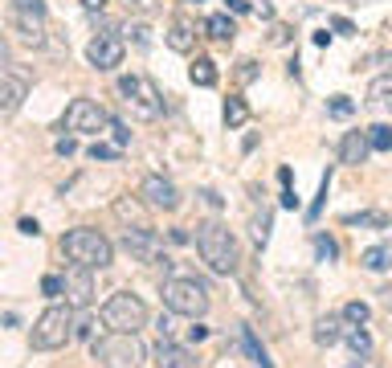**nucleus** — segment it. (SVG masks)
<instances>
[{"label": "nucleus", "instance_id": "obj_35", "mask_svg": "<svg viewBox=\"0 0 392 368\" xmlns=\"http://www.w3.org/2000/svg\"><path fill=\"white\" fill-rule=\"evenodd\" d=\"M94 319H74V335H82V340H94Z\"/></svg>", "mask_w": 392, "mask_h": 368}, {"label": "nucleus", "instance_id": "obj_23", "mask_svg": "<svg viewBox=\"0 0 392 368\" xmlns=\"http://www.w3.org/2000/svg\"><path fill=\"white\" fill-rule=\"evenodd\" d=\"M241 348L249 352V360H254L258 368H274V364H270V356H266V348L254 340V332H249V328H241Z\"/></svg>", "mask_w": 392, "mask_h": 368}, {"label": "nucleus", "instance_id": "obj_19", "mask_svg": "<svg viewBox=\"0 0 392 368\" xmlns=\"http://www.w3.org/2000/svg\"><path fill=\"white\" fill-rule=\"evenodd\" d=\"M359 266L372 270V274H384L392 266V246H372V250L359 254Z\"/></svg>", "mask_w": 392, "mask_h": 368}, {"label": "nucleus", "instance_id": "obj_39", "mask_svg": "<svg viewBox=\"0 0 392 368\" xmlns=\"http://www.w3.org/2000/svg\"><path fill=\"white\" fill-rule=\"evenodd\" d=\"M74 148H78L74 139H58V156H74Z\"/></svg>", "mask_w": 392, "mask_h": 368}, {"label": "nucleus", "instance_id": "obj_29", "mask_svg": "<svg viewBox=\"0 0 392 368\" xmlns=\"http://www.w3.org/2000/svg\"><path fill=\"white\" fill-rule=\"evenodd\" d=\"M254 242L258 246L270 242V209H261V217H254Z\"/></svg>", "mask_w": 392, "mask_h": 368}, {"label": "nucleus", "instance_id": "obj_9", "mask_svg": "<svg viewBox=\"0 0 392 368\" xmlns=\"http://www.w3.org/2000/svg\"><path fill=\"white\" fill-rule=\"evenodd\" d=\"M107 123H111V115L94 99H74L65 107V119H62V127L74 135H98V131H107Z\"/></svg>", "mask_w": 392, "mask_h": 368}, {"label": "nucleus", "instance_id": "obj_30", "mask_svg": "<svg viewBox=\"0 0 392 368\" xmlns=\"http://www.w3.org/2000/svg\"><path fill=\"white\" fill-rule=\"evenodd\" d=\"M315 254H319L323 262H335V258H339V246H335L331 237H315Z\"/></svg>", "mask_w": 392, "mask_h": 368}, {"label": "nucleus", "instance_id": "obj_34", "mask_svg": "<svg viewBox=\"0 0 392 368\" xmlns=\"http://www.w3.org/2000/svg\"><path fill=\"white\" fill-rule=\"evenodd\" d=\"M41 291H45L49 299H58V295H62V278H58V274H45V278H41Z\"/></svg>", "mask_w": 392, "mask_h": 368}, {"label": "nucleus", "instance_id": "obj_15", "mask_svg": "<svg viewBox=\"0 0 392 368\" xmlns=\"http://www.w3.org/2000/svg\"><path fill=\"white\" fill-rule=\"evenodd\" d=\"M156 364H160V368H192L196 360H192V352L180 348L176 340L163 332V335H160V344H156Z\"/></svg>", "mask_w": 392, "mask_h": 368}, {"label": "nucleus", "instance_id": "obj_26", "mask_svg": "<svg viewBox=\"0 0 392 368\" xmlns=\"http://www.w3.org/2000/svg\"><path fill=\"white\" fill-rule=\"evenodd\" d=\"M343 319H347V323H356V328H364V323L372 319V307H368V303H359V299H352L347 307H343Z\"/></svg>", "mask_w": 392, "mask_h": 368}, {"label": "nucleus", "instance_id": "obj_21", "mask_svg": "<svg viewBox=\"0 0 392 368\" xmlns=\"http://www.w3.org/2000/svg\"><path fill=\"white\" fill-rule=\"evenodd\" d=\"M205 29H209V37H212V41H221V45H229V41H233V33H237V25H233L225 13L209 17V21H205Z\"/></svg>", "mask_w": 392, "mask_h": 368}, {"label": "nucleus", "instance_id": "obj_37", "mask_svg": "<svg viewBox=\"0 0 392 368\" xmlns=\"http://www.w3.org/2000/svg\"><path fill=\"white\" fill-rule=\"evenodd\" d=\"M282 209H298V197H294V188H282Z\"/></svg>", "mask_w": 392, "mask_h": 368}, {"label": "nucleus", "instance_id": "obj_45", "mask_svg": "<svg viewBox=\"0 0 392 368\" xmlns=\"http://www.w3.org/2000/svg\"><path fill=\"white\" fill-rule=\"evenodd\" d=\"M384 221H388V225H392V217H384Z\"/></svg>", "mask_w": 392, "mask_h": 368}, {"label": "nucleus", "instance_id": "obj_42", "mask_svg": "<svg viewBox=\"0 0 392 368\" xmlns=\"http://www.w3.org/2000/svg\"><path fill=\"white\" fill-rule=\"evenodd\" d=\"M331 25H335V33H352V21H343V17H335Z\"/></svg>", "mask_w": 392, "mask_h": 368}, {"label": "nucleus", "instance_id": "obj_33", "mask_svg": "<svg viewBox=\"0 0 392 368\" xmlns=\"http://www.w3.org/2000/svg\"><path fill=\"white\" fill-rule=\"evenodd\" d=\"M123 4H127V13H156V9H160V4H156V0H123Z\"/></svg>", "mask_w": 392, "mask_h": 368}, {"label": "nucleus", "instance_id": "obj_1", "mask_svg": "<svg viewBox=\"0 0 392 368\" xmlns=\"http://www.w3.org/2000/svg\"><path fill=\"white\" fill-rule=\"evenodd\" d=\"M62 254L74 262V266L86 270H107L114 262V246L102 229H90V225H78L62 237Z\"/></svg>", "mask_w": 392, "mask_h": 368}, {"label": "nucleus", "instance_id": "obj_18", "mask_svg": "<svg viewBox=\"0 0 392 368\" xmlns=\"http://www.w3.org/2000/svg\"><path fill=\"white\" fill-rule=\"evenodd\" d=\"M368 102L376 111H392V74H380L368 82Z\"/></svg>", "mask_w": 392, "mask_h": 368}, {"label": "nucleus", "instance_id": "obj_4", "mask_svg": "<svg viewBox=\"0 0 392 368\" xmlns=\"http://www.w3.org/2000/svg\"><path fill=\"white\" fill-rule=\"evenodd\" d=\"M209 286L192 278V274H184V278H168L163 283V307L172 311V315H184V319H200L209 311Z\"/></svg>", "mask_w": 392, "mask_h": 368}, {"label": "nucleus", "instance_id": "obj_41", "mask_svg": "<svg viewBox=\"0 0 392 368\" xmlns=\"http://www.w3.org/2000/svg\"><path fill=\"white\" fill-rule=\"evenodd\" d=\"M205 335H209V328H200V323H196V328H188V340H196V344H200Z\"/></svg>", "mask_w": 392, "mask_h": 368}, {"label": "nucleus", "instance_id": "obj_40", "mask_svg": "<svg viewBox=\"0 0 392 368\" xmlns=\"http://www.w3.org/2000/svg\"><path fill=\"white\" fill-rule=\"evenodd\" d=\"M82 9H86V13H102V9H107V0H82Z\"/></svg>", "mask_w": 392, "mask_h": 368}, {"label": "nucleus", "instance_id": "obj_32", "mask_svg": "<svg viewBox=\"0 0 392 368\" xmlns=\"http://www.w3.org/2000/svg\"><path fill=\"white\" fill-rule=\"evenodd\" d=\"M107 131L114 135V148H119V151H123V148L131 144V131L123 127V123H119V119H111V123H107Z\"/></svg>", "mask_w": 392, "mask_h": 368}, {"label": "nucleus", "instance_id": "obj_11", "mask_svg": "<svg viewBox=\"0 0 392 368\" xmlns=\"http://www.w3.org/2000/svg\"><path fill=\"white\" fill-rule=\"evenodd\" d=\"M139 197H143L147 209H160V213H176L180 209V188L168 176H143Z\"/></svg>", "mask_w": 392, "mask_h": 368}, {"label": "nucleus", "instance_id": "obj_6", "mask_svg": "<svg viewBox=\"0 0 392 368\" xmlns=\"http://www.w3.org/2000/svg\"><path fill=\"white\" fill-rule=\"evenodd\" d=\"M119 94H123L127 111L139 119V123H151V119H160L163 99H160V90L147 82L143 74H123V78H119Z\"/></svg>", "mask_w": 392, "mask_h": 368}, {"label": "nucleus", "instance_id": "obj_17", "mask_svg": "<svg viewBox=\"0 0 392 368\" xmlns=\"http://www.w3.org/2000/svg\"><path fill=\"white\" fill-rule=\"evenodd\" d=\"M163 41H168V50L188 53V50H192V41H196V33H192V25H188V21H172V29L163 33Z\"/></svg>", "mask_w": 392, "mask_h": 368}, {"label": "nucleus", "instance_id": "obj_27", "mask_svg": "<svg viewBox=\"0 0 392 368\" xmlns=\"http://www.w3.org/2000/svg\"><path fill=\"white\" fill-rule=\"evenodd\" d=\"M245 119H249V107L241 99H225V123L229 127H241Z\"/></svg>", "mask_w": 392, "mask_h": 368}, {"label": "nucleus", "instance_id": "obj_2", "mask_svg": "<svg viewBox=\"0 0 392 368\" xmlns=\"http://www.w3.org/2000/svg\"><path fill=\"white\" fill-rule=\"evenodd\" d=\"M196 250L209 262L212 274H233L237 270V242L225 221H200L196 225Z\"/></svg>", "mask_w": 392, "mask_h": 368}, {"label": "nucleus", "instance_id": "obj_14", "mask_svg": "<svg viewBox=\"0 0 392 368\" xmlns=\"http://www.w3.org/2000/svg\"><path fill=\"white\" fill-rule=\"evenodd\" d=\"M123 250L135 262H156L160 258V237H156V229H147V225H135V229L123 234Z\"/></svg>", "mask_w": 392, "mask_h": 368}, {"label": "nucleus", "instance_id": "obj_24", "mask_svg": "<svg viewBox=\"0 0 392 368\" xmlns=\"http://www.w3.org/2000/svg\"><path fill=\"white\" fill-rule=\"evenodd\" d=\"M368 148L372 151H392V127L388 123H376V127H368Z\"/></svg>", "mask_w": 392, "mask_h": 368}, {"label": "nucleus", "instance_id": "obj_13", "mask_svg": "<svg viewBox=\"0 0 392 368\" xmlns=\"http://www.w3.org/2000/svg\"><path fill=\"white\" fill-rule=\"evenodd\" d=\"M62 291H65V303H70L74 311H86V307L94 303V270L74 266L62 278Z\"/></svg>", "mask_w": 392, "mask_h": 368}, {"label": "nucleus", "instance_id": "obj_44", "mask_svg": "<svg viewBox=\"0 0 392 368\" xmlns=\"http://www.w3.org/2000/svg\"><path fill=\"white\" fill-rule=\"evenodd\" d=\"M347 368H376V364L368 360V356H364V360H356V364H347Z\"/></svg>", "mask_w": 392, "mask_h": 368}, {"label": "nucleus", "instance_id": "obj_31", "mask_svg": "<svg viewBox=\"0 0 392 368\" xmlns=\"http://www.w3.org/2000/svg\"><path fill=\"white\" fill-rule=\"evenodd\" d=\"M327 188H331V168H327V172H323V180H319V197H315V205H310V209H307V217H310V221L319 217V209H323V197H327Z\"/></svg>", "mask_w": 392, "mask_h": 368}, {"label": "nucleus", "instance_id": "obj_25", "mask_svg": "<svg viewBox=\"0 0 392 368\" xmlns=\"http://www.w3.org/2000/svg\"><path fill=\"white\" fill-rule=\"evenodd\" d=\"M343 340L352 344V352H356V356H368V352H372V335L364 332V328H347V332H343Z\"/></svg>", "mask_w": 392, "mask_h": 368}, {"label": "nucleus", "instance_id": "obj_5", "mask_svg": "<svg viewBox=\"0 0 392 368\" xmlns=\"http://www.w3.org/2000/svg\"><path fill=\"white\" fill-rule=\"evenodd\" d=\"M102 323H107L111 332L139 335L147 328V303L139 299V295H131V291H114L111 299L102 303Z\"/></svg>", "mask_w": 392, "mask_h": 368}, {"label": "nucleus", "instance_id": "obj_43", "mask_svg": "<svg viewBox=\"0 0 392 368\" xmlns=\"http://www.w3.org/2000/svg\"><path fill=\"white\" fill-rule=\"evenodd\" d=\"M229 9H233V13H249V4H245V0H229Z\"/></svg>", "mask_w": 392, "mask_h": 368}, {"label": "nucleus", "instance_id": "obj_16", "mask_svg": "<svg viewBox=\"0 0 392 368\" xmlns=\"http://www.w3.org/2000/svg\"><path fill=\"white\" fill-rule=\"evenodd\" d=\"M368 151H372V148H368V135H364V131H347V135H343V144H339V160H343V164H364V160H368Z\"/></svg>", "mask_w": 392, "mask_h": 368}, {"label": "nucleus", "instance_id": "obj_20", "mask_svg": "<svg viewBox=\"0 0 392 368\" xmlns=\"http://www.w3.org/2000/svg\"><path fill=\"white\" fill-rule=\"evenodd\" d=\"M339 340H343V332H339V319L335 315H323L315 323V344H319V348H331V344H339Z\"/></svg>", "mask_w": 392, "mask_h": 368}, {"label": "nucleus", "instance_id": "obj_38", "mask_svg": "<svg viewBox=\"0 0 392 368\" xmlns=\"http://www.w3.org/2000/svg\"><path fill=\"white\" fill-rule=\"evenodd\" d=\"M21 234L37 237V234H41V225H37V221H29V217H25V221H21Z\"/></svg>", "mask_w": 392, "mask_h": 368}, {"label": "nucleus", "instance_id": "obj_22", "mask_svg": "<svg viewBox=\"0 0 392 368\" xmlns=\"http://www.w3.org/2000/svg\"><path fill=\"white\" fill-rule=\"evenodd\" d=\"M188 74H192L196 86H217V62H212V58H196Z\"/></svg>", "mask_w": 392, "mask_h": 368}, {"label": "nucleus", "instance_id": "obj_7", "mask_svg": "<svg viewBox=\"0 0 392 368\" xmlns=\"http://www.w3.org/2000/svg\"><path fill=\"white\" fill-rule=\"evenodd\" d=\"M94 356L102 360V368H139L143 364V344L131 332H107L102 340H94Z\"/></svg>", "mask_w": 392, "mask_h": 368}, {"label": "nucleus", "instance_id": "obj_36", "mask_svg": "<svg viewBox=\"0 0 392 368\" xmlns=\"http://www.w3.org/2000/svg\"><path fill=\"white\" fill-rule=\"evenodd\" d=\"M90 156H94V160H114V156H119V148H107V144H94V148H90Z\"/></svg>", "mask_w": 392, "mask_h": 368}, {"label": "nucleus", "instance_id": "obj_28", "mask_svg": "<svg viewBox=\"0 0 392 368\" xmlns=\"http://www.w3.org/2000/svg\"><path fill=\"white\" fill-rule=\"evenodd\" d=\"M327 115L331 119H352L356 115V102L347 99V94H335V99L327 102Z\"/></svg>", "mask_w": 392, "mask_h": 368}, {"label": "nucleus", "instance_id": "obj_3", "mask_svg": "<svg viewBox=\"0 0 392 368\" xmlns=\"http://www.w3.org/2000/svg\"><path fill=\"white\" fill-rule=\"evenodd\" d=\"M70 340H74V307H70V303L45 307V311L37 315V323H33V332H29V344L37 352H58V348H65Z\"/></svg>", "mask_w": 392, "mask_h": 368}, {"label": "nucleus", "instance_id": "obj_8", "mask_svg": "<svg viewBox=\"0 0 392 368\" xmlns=\"http://www.w3.org/2000/svg\"><path fill=\"white\" fill-rule=\"evenodd\" d=\"M9 21H13V29L21 33V41L45 45V29H49L45 0H9Z\"/></svg>", "mask_w": 392, "mask_h": 368}, {"label": "nucleus", "instance_id": "obj_12", "mask_svg": "<svg viewBox=\"0 0 392 368\" xmlns=\"http://www.w3.org/2000/svg\"><path fill=\"white\" fill-rule=\"evenodd\" d=\"M123 53H127V45L107 29V33L90 37V45H86V62H90L94 70H114V66H123Z\"/></svg>", "mask_w": 392, "mask_h": 368}, {"label": "nucleus", "instance_id": "obj_10", "mask_svg": "<svg viewBox=\"0 0 392 368\" xmlns=\"http://www.w3.org/2000/svg\"><path fill=\"white\" fill-rule=\"evenodd\" d=\"M25 99H29V74L16 70L13 62H0V111L13 115V111H21Z\"/></svg>", "mask_w": 392, "mask_h": 368}]
</instances>
